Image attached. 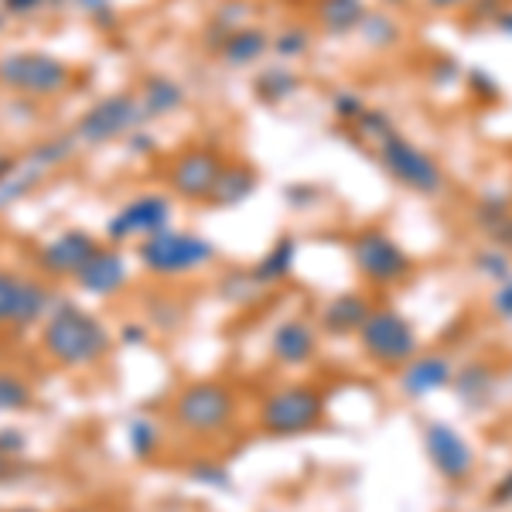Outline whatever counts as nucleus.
Here are the masks:
<instances>
[{
	"label": "nucleus",
	"instance_id": "3",
	"mask_svg": "<svg viewBox=\"0 0 512 512\" xmlns=\"http://www.w3.org/2000/svg\"><path fill=\"white\" fill-rule=\"evenodd\" d=\"M41 345L62 366H93L110 352L113 338L96 315L82 311L79 304L62 301L55 311H48L41 328Z\"/></svg>",
	"mask_w": 512,
	"mask_h": 512
},
{
	"label": "nucleus",
	"instance_id": "38",
	"mask_svg": "<svg viewBox=\"0 0 512 512\" xmlns=\"http://www.w3.org/2000/svg\"><path fill=\"white\" fill-rule=\"evenodd\" d=\"M287 198H291V205H297V209H308V205H315V188H308V185H294V188H287Z\"/></svg>",
	"mask_w": 512,
	"mask_h": 512
},
{
	"label": "nucleus",
	"instance_id": "49",
	"mask_svg": "<svg viewBox=\"0 0 512 512\" xmlns=\"http://www.w3.org/2000/svg\"><path fill=\"white\" fill-rule=\"evenodd\" d=\"M267 512H274V509H267Z\"/></svg>",
	"mask_w": 512,
	"mask_h": 512
},
{
	"label": "nucleus",
	"instance_id": "21",
	"mask_svg": "<svg viewBox=\"0 0 512 512\" xmlns=\"http://www.w3.org/2000/svg\"><path fill=\"white\" fill-rule=\"evenodd\" d=\"M270 38H274V35H267L263 28L243 24V28L229 31V35L219 41L216 52H219V59L226 62V65H233V69H243V65L260 62L263 55L270 52Z\"/></svg>",
	"mask_w": 512,
	"mask_h": 512
},
{
	"label": "nucleus",
	"instance_id": "19",
	"mask_svg": "<svg viewBox=\"0 0 512 512\" xmlns=\"http://www.w3.org/2000/svg\"><path fill=\"white\" fill-rule=\"evenodd\" d=\"M96 250H99V246H96L93 236L82 233V229H69V233H62L59 239H52V243H48L45 250L38 253V263H41V270H48V274H55V277L76 274V270Z\"/></svg>",
	"mask_w": 512,
	"mask_h": 512
},
{
	"label": "nucleus",
	"instance_id": "27",
	"mask_svg": "<svg viewBox=\"0 0 512 512\" xmlns=\"http://www.w3.org/2000/svg\"><path fill=\"white\" fill-rule=\"evenodd\" d=\"M161 444H164V434L154 417L137 414L127 420V448L137 461H154L161 454Z\"/></svg>",
	"mask_w": 512,
	"mask_h": 512
},
{
	"label": "nucleus",
	"instance_id": "29",
	"mask_svg": "<svg viewBox=\"0 0 512 512\" xmlns=\"http://www.w3.org/2000/svg\"><path fill=\"white\" fill-rule=\"evenodd\" d=\"M311 28H304V24H284V28L277 31L274 38H270V52L280 55L284 62H301L304 55L311 52Z\"/></svg>",
	"mask_w": 512,
	"mask_h": 512
},
{
	"label": "nucleus",
	"instance_id": "30",
	"mask_svg": "<svg viewBox=\"0 0 512 512\" xmlns=\"http://www.w3.org/2000/svg\"><path fill=\"white\" fill-rule=\"evenodd\" d=\"M485 315L499 328H512V277L489 287V294H485Z\"/></svg>",
	"mask_w": 512,
	"mask_h": 512
},
{
	"label": "nucleus",
	"instance_id": "15",
	"mask_svg": "<svg viewBox=\"0 0 512 512\" xmlns=\"http://www.w3.org/2000/svg\"><path fill=\"white\" fill-rule=\"evenodd\" d=\"M499 393H502V373L492 359L475 355V359L458 362V369H454V383H451V396L458 400L461 410H468V414H485V410L495 407Z\"/></svg>",
	"mask_w": 512,
	"mask_h": 512
},
{
	"label": "nucleus",
	"instance_id": "47",
	"mask_svg": "<svg viewBox=\"0 0 512 512\" xmlns=\"http://www.w3.org/2000/svg\"><path fill=\"white\" fill-rule=\"evenodd\" d=\"M11 512H38V509H11Z\"/></svg>",
	"mask_w": 512,
	"mask_h": 512
},
{
	"label": "nucleus",
	"instance_id": "33",
	"mask_svg": "<svg viewBox=\"0 0 512 512\" xmlns=\"http://www.w3.org/2000/svg\"><path fill=\"white\" fill-rule=\"evenodd\" d=\"M188 478H192L195 485L212 489V492H229V489H233V475H229V468L216 465V461H195V465L188 468Z\"/></svg>",
	"mask_w": 512,
	"mask_h": 512
},
{
	"label": "nucleus",
	"instance_id": "20",
	"mask_svg": "<svg viewBox=\"0 0 512 512\" xmlns=\"http://www.w3.org/2000/svg\"><path fill=\"white\" fill-rule=\"evenodd\" d=\"M297 253H301V243H297V236H291V233L277 236L274 246H270V250L263 253L260 260H256L253 267H250L253 280L263 287V291H270V287L284 284V280L291 277L294 267H297Z\"/></svg>",
	"mask_w": 512,
	"mask_h": 512
},
{
	"label": "nucleus",
	"instance_id": "4",
	"mask_svg": "<svg viewBox=\"0 0 512 512\" xmlns=\"http://www.w3.org/2000/svg\"><path fill=\"white\" fill-rule=\"evenodd\" d=\"M171 420L192 437H222L239 420V396L222 379H195L171 403Z\"/></svg>",
	"mask_w": 512,
	"mask_h": 512
},
{
	"label": "nucleus",
	"instance_id": "28",
	"mask_svg": "<svg viewBox=\"0 0 512 512\" xmlns=\"http://www.w3.org/2000/svg\"><path fill=\"white\" fill-rule=\"evenodd\" d=\"M468 263H472V274L482 280L485 287H492V284H499V280L512 277V253L499 250V246H492V243L475 246L472 256H468Z\"/></svg>",
	"mask_w": 512,
	"mask_h": 512
},
{
	"label": "nucleus",
	"instance_id": "44",
	"mask_svg": "<svg viewBox=\"0 0 512 512\" xmlns=\"http://www.w3.org/2000/svg\"><path fill=\"white\" fill-rule=\"evenodd\" d=\"M379 4H383V7H386V11H393V7H407V4H410V0H379Z\"/></svg>",
	"mask_w": 512,
	"mask_h": 512
},
{
	"label": "nucleus",
	"instance_id": "34",
	"mask_svg": "<svg viewBox=\"0 0 512 512\" xmlns=\"http://www.w3.org/2000/svg\"><path fill=\"white\" fill-rule=\"evenodd\" d=\"M28 407H31V386L11 373H0V410L14 414V410H28Z\"/></svg>",
	"mask_w": 512,
	"mask_h": 512
},
{
	"label": "nucleus",
	"instance_id": "36",
	"mask_svg": "<svg viewBox=\"0 0 512 512\" xmlns=\"http://www.w3.org/2000/svg\"><path fill=\"white\" fill-rule=\"evenodd\" d=\"M489 509L495 512L512 509V468H506V472L489 485Z\"/></svg>",
	"mask_w": 512,
	"mask_h": 512
},
{
	"label": "nucleus",
	"instance_id": "48",
	"mask_svg": "<svg viewBox=\"0 0 512 512\" xmlns=\"http://www.w3.org/2000/svg\"><path fill=\"white\" fill-rule=\"evenodd\" d=\"M0 468H4V454H0Z\"/></svg>",
	"mask_w": 512,
	"mask_h": 512
},
{
	"label": "nucleus",
	"instance_id": "26",
	"mask_svg": "<svg viewBox=\"0 0 512 512\" xmlns=\"http://www.w3.org/2000/svg\"><path fill=\"white\" fill-rule=\"evenodd\" d=\"M185 103V89L175 79L151 76L144 82V93H140V106H144L147 117H168L178 106Z\"/></svg>",
	"mask_w": 512,
	"mask_h": 512
},
{
	"label": "nucleus",
	"instance_id": "46",
	"mask_svg": "<svg viewBox=\"0 0 512 512\" xmlns=\"http://www.w3.org/2000/svg\"><path fill=\"white\" fill-rule=\"evenodd\" d=\"M69 512H99V509H69Z\"/></svg>",
	"mask_w": 512,
	"mask_h": 512
},
{
	"label": "nucleus",
	"instance_id": "41",
	"mask_svg": "<svg viewBox=\"0 0 512 512\" xmlns=\"http://www.w3.org/2000/svg\"><path fill=\"white\" fill-rule=\"evenodd\" d=\"M431 7H437V11H465L472 0H427Z\"/></svg>",
	"mask_w": 512,
	"mask_h": 512
},
{
	"label": "nucleus",
	"instance_id": "40",
	"mask_svg": "<svg viewBox=\"0 0 512 512\" xmlns=\"http://www.w3.org/2000/svg\"><path fill=\"white\" fill-rule=\"evenodd\" d=\"M492 24H495V31H499V35L512 38V7H506V11H502Z\"/></svg>",
	"mask_w": 512,
	"mask_h": 512
},
{
	"label": "nucleus",
	"instance_id": "10",
	"mask_svg": "<svg viewBox=\"0 0 512 512\" xmlns=\"http://www.w3.org/2000/svg\"><path fill=\"white\" fill-rule=\"evenodd\" d=\"M454 369H458V359H454L451 352H441V349L427 352L424 349V352H417L407 366L393 373L396 393L410 403L434 400V396H441L444 390H451Z\"/></svg>",
	"mask_w": 512,
	"mask_h": 512
},
{
	"label": "nucleus",
	"instance_id": "42",
	"mask_svg": "<svg viewBox=\"0 0 512 512\" xmlns=\"http://www.w3.org/2000/svg\"><path fill=\"white\" fill-rule=\"evenodd\" d=\"M4 4H7V11H31V7L45 4V0H4Z\"/></svg>",
	"mask_w": 512,
	"mask_h": 512
},
{
	"label": "nucleus",
	"instance_id": "14",
	"mask_svg": "<svg viewBox=\"0 0 512 512\" xmlns=\"http://www.w3.org/2000/svg\"><path fill=\"white\" fill-rule=\"evenodd\" d=\"M168 226H171V198L147 192V195L130 198L117 216L106 222V239L120 246V243H127V239H147Z\"/></svg>",
	"mask_w": 512,
	"mask_h": 512
},
{
	"label": "nucleus",
	"instance_id": "7",
	"mask_svg": "<svg viewBox=\"0 0 512 512\" xmlns=\"http://www.w3.org/2000/svg\"><path fill=\"white\" fill-rule=\"evenodd\" d=\"M137 260L154 277H192L219 260L216 243L192 229H161L137 243Z\"/></svg>",
	"mask_w": 512,
	"mask_h": 512
},
{
	"label": "nucleus",
	"instance_id": "43",
	"mask_svg": "<svg viewBox=\"0 0 512 512\" xmlns=\"http://www.w3.org/2000/svg\"><path fill=\"white\" fill-rule=\"evenodd\" d=\"M11 171H14V161L7 158V154H0V181H4L7 175H11Z\"/></svg>",
	"mask_w": 512,
	"mask_h": 512
},
{
	"label": "nucleus",
	"instance_id": "22",
	"mask_svg": "<svg viewBox=\"0 0 512 512\" xmlns=\"http://www.w3.org/2000/svg\"><path fill=\"white\" fill-rule=\"evenodd\" d=\"M366 14H369L366 0H318L315 7L318 28L332 38L359 35V24L366 21Z\"/></svg>",
	"mask_w": 512,
	"mask_h": 512
},
{
	"label": "nucleus",
	"instance_id": "31",
	"mask_svg": "<svg viewBox=\"0 0 512 512\" xmlns=\"http://www.w3.org/2000/svg\"><path fill=\"white\" fill-rule=\"evenodd\" d=\"M219 291H222V297H226V301H233V304H253L260 294H267V291H263V287L253 280L250 270H243V274H229V277L219 284Z\"/></svg>",
	"mask_w": 512,
	"mask_h": 512
},
{
	"label": "nucleus",
	"instance_id": "39",
	"mask_svg": "<svg viewBox=\"0 0 512 512\" xmlns=\"http://www.w3.org/2000/svg\"><path fill=\"white\" fill-rule=\"evenodd\" d=\"M120 338H123L127 345H140V342L147 338V328H144V325H123V328H120Z\"/></svg>",
	"mask_w": 512,
	"mask_h": 512
},
{
	"label": "nucleus",
	"instance_id": "1",
	"mask_svg": "<svg viewBox=\"0 0 512 512\" xmlns=\"http://www.w3.org/2000/svg\"><path fill=\"white\" fill-rule=\"evenodd\" d=\"M328 420V396L321 386L304 383V379H291L280 383L256 407V427L267 437L277 441H291V437H304L318 431Z\"/></svg>",
	"mask_w": 512,
	"mask_h": 512
},
{
	"label": "nucleus",
	"instance_id": "18",
	"mask_svg": "<svg viewBox=\"0 0 512 512\" xmlns=\"http://www.w3.org/2000/svg\"><path fill=\"white\" fill-rule=\"evenodd\" d=\"M472 229L485 243L499 246V250L512 253V202L502 192H482L472 202Z\"/></svg>",
	"mask_w": 512,
	"mask_h": 512
},
{
	"label": "nucleus",
	"instance_id": "35",
	"mask_svg": "<svg viewBox=\"0 0 512 512\" xmlns=\"http://www.w3.org/2000/svg\"><path fill=\"white\" fill-rule=\"evenodd\" d=\"M366 110H369V106L362 103V96L355 93V89H338V93L332 96V113H335V120L345 123V127L359 120Z\"/></svg>",
	"mask_w": 512,
	"mask_h": 512
},
{
	"label": "nucleus",
	"instance_id": "24",
	"mask_svg": "<svg viewBox=\"0 0 512 512\" xmlns=\"http://www.w3.org/2000/svg\"><path fill=\"white\" fill-rule=\"evenodd\" d=\"M253 89H256V99H260V103L280 106L291 96H297V89H301V76H297L291 65H267V69L256 76Z\"/></svg>",
	"mask_w": 512,
	"mask_h": 512
},
{
	"label": "nucleus",
	"instance_id": "2",
	"mask_svg": "<svg viewBox=\"0 0 512 512\" xmlns=\"http://www.w3.org/2000/svg\"><path fill=\"white\" fill-rule=\"evenodd\" d=\"M349 263L369 291H396L417 274V260L383 226H362L349 236Z\"/></svg>",
	"mask_w": 512,
	"mask_h": 512
},
{
	"label": "nucleus",
	"instance_id": "8",
	"mask_svg": "<svg viewBox=\"0 0 512 512\" xmlns=\"http://www.w3.org/2000/svg\"><path fill=\"white\" fill-rule=\"evenodd\" d=\"M420 451H424L437 482L451 485V489H465V485L475 482L478 451L468 441V434L461 427H454L451 420L444 417L424 420V427H420Z\"/></svg>",
	"mask_w": 512,
	"mask_h": 512
},
{
	"label": "nucleus",
	"instance_id": "17",
	"mask_svg": "<svg viewBox=\"0 0 512 512\" xmlns=\"http://www.w3.org/2000/svg\"><path fill=\"white\" fill-rule=\"evenodd\" d=\"M72 277H76V284L86 294L113 297V294H120L123 287H127L130 263H127V256H123L120 250H103V246H99V250L89 256V260L82 263Z\"/></svg>",
	"mask_w": 512,
	"mask_h": 512
},
{
	"label": "nucleus",
	"instance_id": "37",
	"mask_svg": "<svg viewBox=\"0 0 512 512\" xmlns=\"http://www.w3.org/2000/svg\"><path fill=\"white\" fill-rule=\"evenodd\" d=\"M24 451V434L14 431V427H4L0 431V454H21Z\"/></svg>",
	"mask_w": 512,
	"mask_h": 512
},
{
	"label": "nucleus",
	"instance_id": "11",
	"mask_svg": "<svg viewBox=\"0 0 512 512\" xmlns=\"http://www.w3.org/2000/svg\"><path fill=\"white\" fill-rule=\"evenodd\" d=\"M144 120H147V113H144V106H140L137 96L113 93V96L99 99L93 110L82 113V120L76 127V137L86 140V144H106V140L134 134Z\"/></svg>",
	"mask_w": 512,
	"mask_h": 512
},
{
	"label": "nucleus",
	"instance_id": "32",
	"mask_svg": "<svg viewBox=\"0 0 512 512\" xmlns=\"http://www.w3.org/2000/svg\"><path fill=\"white\" fill-rule=\"evenodd\" d=\"M21 297H24V280L0 270V325H14L18 321Z\"/></svg>",
	"mask_w": 512,
	"mask_h": 512
},
{
	"label": "nucleus",
	"instance_id": "5",
	"mask_svg": "<svg viewBox=\"0 0 512 512\" xmlns=\"http://www.w3.org/2000/svg\"><path fill=\"white\" fill-rule=\"evenodd\" d=\"M369 151L379 161V168L390 175V181L407 188L410 195L437 198L448 192V171L441 168V161L431 151H424L417 140L400 134L396 127L386 137H379Z\"/></svg>",
	"mask_w": 512,
	"mask_h": 512
},
{
	"label": "nucleus",
	"instance_id": "12",
	"mask_svg": "<svg viewBox=\"0 0 512 512\" xmlns=\"http://www.w3.org/2000/svg\"><path fill=\"white\" fill-rule=\"evenodd\" d=\"M321 328L308 315L280 318L267 335V352L280 369H304L321 355Z\"/></svg>",
	"mask_w": 512,
	"mask_h": 512
},
{
	"label": "nucleus",
	"instance_id": "45",
	"mask_svg": "<svg viewBox=\"0 0 512 512\" xmlns=\"http://www.w3.org/2000/svg\"><path fill=\"white\" fill-rule=\"evenodd\" d=\"M506 195H509V202H512V178H509V185H506Z\"/></svg>",
	"mask_w": 512,
	"mask_h": 512
},
{
	"label": "nucleus",
	"instance_id": "25",
	"mask_svg": "<svg viewBox=\"0 0 512 512\" xmlns=\"http://www.w3.org/2000/svg\"><path fill=\"white\" fill-rule=\"evenodd\" d=\"M359 38L366 41L369 48H376V52H390V48H396L403 41V24L393 11H386V7H379V11L369 7L366 21L359 24Z\"/></svg>",
	"mask_w": 512,
	"mask_h": 512
},
{
	"label": "nucleus",
	"instance_id": "6",
	"mask_svg": "<svg viewBox=\"0 0 512 512\" xmlns=\"http://www.w3.org/2000/svg\"><path fill=\"white\" fill-rule=\"evenodd\" d=\"M355 345H359L362 359L373 362L376 369H386V373H396L403 369L417 352H424L420 345V332L410 321V315H403L393 304H376L369 311L366 325L355 335Z\"/></svg>",
	"mask_w": 512,
	"mask_h": 512
},
{
	"label": "nucleus",
	"instance_id": "16",
	"mask_svg": "<svg viewBox=\"0 0 512 512\" xmlns=\"http://www.w3.org/2000/svg\"><path fill=\"white\" fill-rule=\"evenodd\" d=\"M373 308H376V301L366 291H338L321 301L315 321H318L321 335L342 342V338L359 335V328L366 325V318Z\"/></svg>",
	"mask_w": 512,
	"mask_h": 512
},
{
	"label": "nucleus",
	"instance_id": "13",
	"mask_svg": "<svg viewBox=\"0 0 512 512\" xmlns=\"http://www.w3.org/2000/svg\"><path fill=\"white\" fill-rule=\"evenodd\" d=\"M226 168V158L216 147H192V151L178 154L168 168V185L178 198L188 202H205L216 188V181Z\"/></svg>",
	"mask_w": 512,
	"mask_h": 512
},
{
	"label": "nucleus",
	"instance_id": "23",
	"mask_svg": "<svg viewBox=\"0 0 512 512\" xmlns=\"http://www.w3.org/2000/svg\"><path fill=\"white\" fill-rule=\"evenodd\" d=\"M253 192H256V171L250 164H226L216 181V188H212V195L205 198V205L233 209V205H243Z\"/></svg>",
	"mask_w": 512,
	"mask_h": 512
},
{
	"label": "nucleus",
	"instance_id": "9",
	"mask_svg": "<svg viewBox=\"0 0 512 512\" xmlns=\"http://www.w3.org/2000/svg\"><path fill=\"white\" fill-rule=\"evenodd\" d=\"M69 65L45 52H14L0 59V82L21 96H55L69 86Z\"/></svg>",
	"mask_w": 512,
	"mask_h": 512
}]
</instances>
